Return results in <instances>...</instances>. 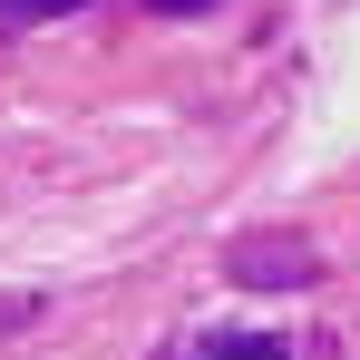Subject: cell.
<instances>
[{
  "mask_svg": "<svg viewBox=\"0 0 360 360\" xmlns=\"http://www.w3.org/2000/svg\"><path fill=\"white\" fill-rule=\"evenodd\" d=\"M234 283H263V292L311 283V253H302V243H234Z\"/></svg>",
  "mask_w": 360,
  "mask_h": 360,
  "instance_id": "6da1fadb",
  "label": "cell"
},
{
  "mask_svg": "<svg viewBox=\"0 0 360 360\" xmlns=\"http://www.w3.org/2000/svg\"><path fill=\"white\" fill-rule=\"evenodd\" d=\"M59 10H78V0H0V20H59Z\"/></svg>",
  "mask_w": 360,
  "mask_h": 360,
  "instance_id": "7a4b0ae2",
  "label": "cell"
},
{
  "mask_svg": "<svg viewBox=\"0 0 360 360\" xmlns=\"http://www.w3.org/2000/svg\"><path fill=\"white\" fill-rule=\"evenodd\" d=\"M214 360H292V351H283V341H224Z\"/></svg>",
  "mask_w": 360,
  "mask_h": 360,
  "instance_id": "3957f363",
  "label": "cell"
},
{
  "mask_svg": "<svg viewBox=\"0 0 360 360\" xmlns=\"http://www.w3.org/2000/svg\"><path fill=\"white\" fill-rule=\"evenodd\" d=\"M156 20H195V10H214V0H146Z\"/></svg>",
  "mask_w": 360,
  "mask_h": 360,
  "instance_id": "277c9868",
  "label": "cell"
}]
</instances>
